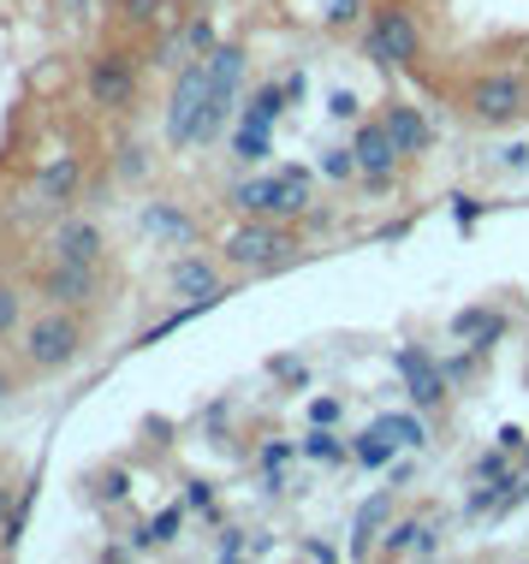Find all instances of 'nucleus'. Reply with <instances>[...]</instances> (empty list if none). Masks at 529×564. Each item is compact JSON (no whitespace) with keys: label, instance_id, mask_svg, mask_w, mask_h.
Segmentation results:
<instances>
[{"label":"nucleus","instance_id":"9d476101","mask_svg":"<svg viewBox=\"0 0 529 564\" xmlns=\"http://www.w3.org/2000/svg\"><path fill=\"white\" fill-rule=\"evenodd\" d=\"M511 333V315L494 310V303H471V310L452 315V339H464L471 350H494Z\"/></svg>","mask_w":529,"mask_h":564},{"label":"nucleus","instance_id":"f3484780","mask_svg":"<svg viewBox=\"0 0 529 564\" xmlns=\"http://www.w3.org/2000/svg\"><path fill=\"white\" fill-rule=\"evenodd\" d=\"M369 429H381L399 452H422V446H429V422H422V410H381Z\"/></svg>","mask_w":529,"mask_h":564},{"label":"nucleus","instance_id":"c756f323","mask_svg":"<svg viewBox=\"0 0 529 564\" xmlns=\"http://www.w3.org/2000/svg\"><path fill=\"white\" fill-rule=\"evenodd\" d=\"M452 220H458V232H464V238L476 232V220H482V203H476L471 191H458V196H452Z\"/></svg>","mask_w":529,"mask_h":564},{"label":"nucleus","instance_id":"2f4dec72","mask_svg":"<svg viewBox=\"0 0 529 564\" xmlns=\"http://www.w3.org/2000/svg\"><path fill=\"white\" fill-rule=\"evenodd\" d=\"M292 457H298L292 440H268V446H262V469H268V476H280V469L292 464Z\"/></svg>","mask_w":529,"mask_h":564},{"label":"nucleus","instance_id":"4468645a","mask_svg":"<svg viewBox=\"0 0 529 564\" xmlns=\"http://www.w3.org/2000/svg\"><path fill=\"white\" fill-rule=\"evenodd\" d=\"M381 119H387L392 143H399L404 155H429V149H434V126H429V119H422V113L411 108V101H387Z\"/></svg>","mask_w":529,"mask_h":564},{"label":"nucleus","instance_id":"c85d7f7f","mask_svg":"<svg viewBox=\"0 0 529 564\" xmlns=\"http://www.w3.org/2000/svg\"><path fill=\"white\" fill-rule=\"evenodd\" d=\"M96 499H101V506L131 499V476H126V469H101V476H96Z\"/></svg>","mask_w":529,"mask_h":564},{"label":"nucleus","instance_id":"79ce46f5","mask_svg":"<svg viewBox=\"0 0 529 564\" xmlns=\"http://www.w3.org/2000/svg\"><path fill=\"white\" fill-rule=\"evenodd\" d=\"M298 553H304V558H315V564H334V558H339V546H327V541H304Z\"/></svg>","mask_w":529,"mask_h":564},{"label":"nucleus","instance_id":"5701e85b","mask_svg":"<svg viewBox=\"0 0 529 564\" xmlns=\"http://www.w3.org/2000/svg\"><path fill=\"white\" fill-rule=\"evenodd\" d=\"M352 457L363 469H392V457H399V446L381 434V429H363L357 440H352Z\"/></svg>","mask_w":529,"mask_h":564},{"label":"nucleus","instance_id":"4c0bfd02","mask_svg":"<svg viewBox=\"0 0 529 564\" xmlns=\"http://www.w3.org/2000/svg\"><path fill=\"white\" fill-rule=\"evenodd\" d=\"M185 506H191V511H203V517H215V494H208V481H191Z\"/></svg>","mask_w":529,"mask_h":564},{"label":"nucleus","instance_id":"dca6fc26","mask_svg":"<svg viewBox=\"0 0 529 564\" xmlns=\"http://www.w3.org/2000/svg\"><path fill=\"white\" fill-rule=\"evenodd\" d=\"M54 256H60V262H89V268H96L101 262V226L96 220H66L54 232Z\"/></svg>","mask_w":529,"mask_h":564},{"label":"nucleus","instance_id":"09e8293b","mask_svg":"<svg viewBox=\"0 0 529 564\" xmlns=\"http://www.w3.org/2000/svg\"><path fill=\"white\" fill-rule=\"evenodd\" d=\"M518 457H523V464H518V469H523V476H529V440H523V452H518Z\"/></svg>","mask_w":529,"mask_h":564},{"label":"nucleus","instance_id":"de8ad7c7","mask_svg":"<svg viewBox=\"0 0 529 564\" xmlns=\"http://www.w3.org/2000/svg\"><path fill=\"white\" fill-rule=\"evenodd\" d=\"M7 392H12V375H7V369H0V399H7Z\"/></svg>","mask_w":529,"mask_h":564},{"label":"nucleus","instance_id":"ea45409f","mask_svg":"<svg viewBox=\"0 0 529 564\" xmlns=\"http://www.w3.org/2000/svg\"><path fill=\"white\" fill-rule=\"evenodd\" d=\"M119 173H126V178H143V173H149L143 149H126V155H119Z\"/></svg>","mask_w":529,"mask_h":564},{"label":"nucleus","instance_id":"7ed1b4c3","mask_svg":"<svg viewBox=\"0 0 529 564\" xmlns=\"http://www.w3.org/2000/svg\"><path fill=\"white\" fill-rule=\"evenodd\" d=\"M392 369H399L404 380V399H411V410H422V416H441V410L452 404V375H446V362L441 357H429L422 345H399L392 350Z\"/></svg>","mask_w":529,"mask_h":564},{"label":"nucleus","instance_id":"9b49d317","mask_svg":"<svg viewBox=\"0 0 529 564\" xmlns=\"http://www.w3.org/2000/svg\"><path fill=\"white\" fill-rule=\"evenodd\" d=\"M441 553V529L422 523V517H399V523H387L381 535V558H434Z\"/></svg>","mask_w":529,"mask_h":564},{"label":"nucleus","instance_id":"473e14b6","mask_svg":"<svg viewBox=\"0 0 529 564\" xmlns=\"http://www.w3.org/2000/svg\"><path fill=\"white\" fill-rule=\"evenodd\" d=\"M339 416H345L339 399H310V422H315V429H339Z\"/></svg>","mask_w":529,"mask_h":564},{"label":"nucleus","instance_id":"a878e982","mask_svg":"<svg viewBox=\"0 0 529 564\" xmlns=\"http://www.w3.org/2000/svg\"><path fill=\"white\" fill-rule=\"evenodd\" d=\"M268 149H274V131H268V126H245V119H238V131H233V155H238V161H262Z\"/></svg>","mask_w":529,"mask_h":564},{"label":"nucleus","instance_id":"6e6552de","mask_svg":"<svg viewBox=\"0 0 529 564\" xmlns=\"http://www.w3.org/2000/svg\"><path fill=\"white\" fill-rule=\"evenodd\" d=\"M352 149H357V166H363V178H369L375 191H387V185H392V173H399V161H404V149L392 143L387 119H363V126H357V137H352Z\"/></svg>","mask_w":529,"mask_h":564},{"label":"nucleus","instance_id":"f704fd0d","mask_svg":"<svg viewBox=\"0 0 529 564\" xmlns=\"http://www.w3.org/2000/svg\"><path fill=\"white\" fill-rule=\"evenodd\" d=\"M268 375H274V380H292V387H304V362H298V357H274V362H268Z\"/></svg>","mask_w":529,"mask_h":564},{"label":"nucleus","instance_id":"0eeeda50","mask_svg":"<svg viewBox=\"0 0 529 564\" xmlns=\"http://www.w3.org/2000/svg\"><path fill=\"white\" fill-rule=\"evenodd\" d=\"M89 101L96 108H108V113H126L131 101H138V66H131V54H101L96 66H89Z\"/></svg>","mask_w":529,"mask_h":564},{"label":"nucleus","instance_id":"ddd939ff","mask_svg":"<svg viewBox=\"0 0 529 564\" xmlns=\"http://www.w3.org/2000/svg\"><path fill=\"white\" fill-rule=\"evenodd\" d=\"M387 523H392V494L381 487V494H369V499L357 506V517H352V546H345V553H352V558H369L375 541L387 535Z\"/></svg>","mask_w":529,"mask_h":564},{"label":"nucleus","instance_id":"c03bdc74","mask_svg":"<svg viewBox=\"0 0 529 564\" xmlns=\"http://www.w3.org/2000/svg\"><path fill=\"white\" fill-rule=\"evenodd\" d=\"M126 19L131 24H149V19H155V0H126Z\"/></svg>","mask_w":529,"mask_h":564},{"label":"nucleus","instance_id":"b1692460","mask_svg":"<svg viewBox=\"0 0 529 564\" xmlns=\"http://www.w3.org/2000/svg\"><path fill=\"white\" fill-rule=\"evenodd\" d=\"M298 452H304L310 464H345V457H352V446H345L334 429H315V422H310V434H304V446H298Z\"/></svg>","mask_w":529,"mask_h":564},{"label":"nucleus","instance_id":"2eb2a0df","mask_svg":"<svg viewBox=\"0 0 529 564\" xmlns=\"http://www.w3.org/2000/svg\"><path fill=\"white\" fill-rule=\"evenodd\" d=\"M168 280H173V292H179V297H215V303L226 297V285H220L215 262H203V256H179Z\"/></svg>","mask_w":529,"mask_h":564},{"label":"nucleus","instance_id":"49530a36","mask_svg":"<svg viewBox=\"0 0 529 564\" xmlns=\"http://www.w3.org/2000/svg\"><path fill=\"white\" fill-rule=\"evenodd\" d=\"M404 232H411V220H392V226H381V243H399Z\"/></svg>","mask_w":529,"mask_h":564},{"label":"nucleus","instance_id":"a19ab883","mask_svg":"<svg viewBox=\"0 0 529 564\" xmlns=\"http://www.w3.org/2000/svg\"><path fill=\"white\" fill-rule=\"evenodd\" d=\"M446 375H452V387H464L476 375V357H446Z\"/></svg>","mask_w":529,"mask_h":564},{"label":"nucleus","instance_id":"58836bf2","mask_svg":"<svg viewBox=\"0 0 529 564\" xmlns=\"http://www.w3.org/2000/svg\"><path fill=\"white\" fill-rule=\"evenodd\" d=\"M245 553H250V541L238 535V529H226V535H220V546H215V558H245Z\"/></svg>","mask_w":529,"mask_h":564},{"label":"nucleus","instance_id":"39448f33","mask_svg":"<svg viewBox=\"0 0 529 564\" xmlns=\"http://www.w3.org/2000/svg\"><path fill=\"white\" fill-rule=\"evenodd\" d=\"M215 96V78H208V59H191L173 84V101H168V143L191 149L196 143V126H203V108Z\"/></svg>","mask_w":529,"mask_h":564},{"label":"nucleus","instance_id":"f8f14e48","mask_svg":"<svg viewBox=\"0 0 529 564\" xmlns=\"http://www.w3.org/2000/svg\"><path fill=\"white\" fill-rule=\"evenodd\" d=\"M42 292H48L60 310H78V303L96 297V268H89V262H60V256H54V268H48V280H42Z\"/></svg>","mask_w":529,"mask_h":564},{"label":"nucleus","instance_id":"a18cd8bd","mask_svg":"<svg viewBox=\"0 0 529 564\" xmlns=\"http://www.w3.org/2000/svg\"><path fill=\"white\" fill-rule=\"evenodd\" d=\"M500 166H529V143H506L500 149Z\"/></svg>","mask_w":529,"mask_h":564},{"label":"nucleus","instance_id":"a211bd4d","mask_svg":"<svg viewBox=\"0 0 529 564\" xmlns=\"http://www.w3.org/2000/svg\"><path fill=\"white\" fill-rule=\"evenodd\" d=\"M274 185H280L274 220H298V215H310V166H280Z\"/></svg>","mask_w":529,"mask_h":564},{"label":"nucleus","instance_id":"72a5a7b5","mask_svg":"<svg viewBox=\"0 0 529 564\" xmlns=\"http://www.w3.org/2000/svg\"><path fill=\"white\" fill-rule=\"evenodd\" d=\"M327 113H334V119H357L363 101L352 96V89H327Z\"/></svg>","mask_w":529,"mask_h":564},{"label":"nucleus","instance_id":"e433bc0d","mask_svg":"<svg viewBox=\"0 0 529 564\" xmlns=\"http://www.w3.org/2000/svg\"><path fill=\"white\" fill-rule=\"evenodd\" d=\"M185 48H191V54H208V48H215V30H208L203 19H196V24L185 30Z\"/></svg>","mask_w":529,"mask_h":564},{"label":"nucleus","instance_id":"cd10ccee","mask_svg":"<svg viewBox=\"0 0 529 564\" xmlns=\"http://www.w3.org/2000/svg\"><path fill=\"white\" fill-rule=\"evenodd\" d=\"M506 469H511V452L494 440V452H482L476 464H471V481H494V476H506Z\"/></svg>","mask_w":529,"mask_h":564},{"label":"nucleus","instance_id":"37998d69","mask_svg":"<svg viewBox=\"0 0 529 564\" xmlns=\"http://www.w3.org/2000/svg\"><path fill=\"white\" fill-rule=\"evenodd\" d=\"M494 440H500V446H506L511 457H518V452H523V440H529V434L518 429V422H506V429H500V434H494Z\"/></svg>","mask_w":529,"mask_h":564},{"label":"nucleus","instance_id":"423d86ee","mask_svg":"<svg viewBox=\"0 0 529 564\" xmlns=\"http://www.w3.org/2000/svg\"><path fill=\"white\" fill-rule=\"evenodd\" d=\"M84 350V327L72 310H54V315H36L24 333V357L36 362V369H66L72 357Z\"/></svg>","mask_w":529,"mask_h":564},{"label":"nucleus","instance_id":"6ab92c4d","mask_svg":"<svg viewBox=\"0 0 529 564\" xmlns=\"http://www.w3.org/2000/svg\"><path fill=\"white\" fill-rule=\"evenodd\" d=\"M143 232H155V238H168V243H191L196 238V220L179 215V208H168V203H149L143 208Z\"/></svg>","mask_w":529,"mask_h":564},{"label":"nucleus","instance_id":"412c9836","mask_svg":"<svg viewBox=\"0 0 529 564\" xmlns=\"http://www.w3.org/2000/svg\"><path fill=\"white\" fill-rule=\"evenodd\" d=\"M208 78H215V89H233L238 96V78H245V48L238 42H220V48H208Z\"/></svg>","mask_w":529,"mask_h":564},{"label":"nucleus","instance_id":"c9c22d12","mask_svg":"<svg viewBox=\"0 0 529 564\" xmlns=\"http://www.w3.org/2000/svg\"><path fill=\"white\" fill-rule=\"evenodd\" d=\"M12 327H19V292L0 285V333H12Z\"/></svg>","mask_w":529,"mask_h":564},{"label":"nucleus","instance_id":"7c9ffc66","mask_svg":"<svg viewBox=\"0 0 529 564\" xmlns=\"http://www.w3.org/2000/svg\"><path fill=\"white\" fill-rule=\"evenodd\" d=\"M322 19H327V30H352V24L363 19V0H327Z\"/></svg>","mask_w":529,"mask_h":564},{"label":"nucleus","instance_id":"4be33fe9","mask_svg":"<svg viewBox=\"0 0 529 564\" xmlns=\"http://www.w3.org/2000/svg\"><path fill=\"white\" fill-rule=\"evenodd\" d=\"M285 101H292V96H285V84H262L245 101V113H238V119H245V126H268V131H274V119L285 113Z\"/></svg>","mask_w":529,"mask_h":564},{"label":"nucleus","instance_id":"bb28decb","mask_svg":"<svg viewBox=\"0 0 529 564\" xmlns=\"http://www.w3.org/2000/svg\"><path fill=\"white\" fill-rule=\"evenodd\" d=\"M357 149H322V178H334V185H345V178H357Z\"/></svg>","mask_w":529,"mask_h":564},{"label":"nucleus","instance_id":"f257e3e1","mask_svg":"<svg viewBox=\"0 0 529 564\" xmlns=\"http://www.w3.org/2000/svg\"><path fill=\"white\" fill-rule=\"evenodd\" d=\"M363 59H375V66H387V72H417V59H422V24H417V12L404 7V0H381V7L369 12V30H363Z\"/></svg>","mask_w":529,"mask_h":564},{"label":"nucleus","instance_id":"20e7f679","mask_svg":"<svg viewBox=\"0 0 529 564\" xmlns=\"http://www.w3.org/2000/svg\"><path fill=\"white\" fill-rule=\"evenodd\" d=\"M464 113L476 126H511V119L529 113V78H518V72H482L464 89Z\"/></svg>","mask_w":529,"mask_h":564},{"label":"nucleus","instance_id":"393cba45","mask_svg":"<svg viewBox=\"0 0 529 564\" xmlns=\"http://www.w3.org/2000/svg\"><path fill=\"white\" fill-rule=\"evenodd\" d=\"M72 185H78V161H72V155H60V161L48 166V173L36 178V196H42V203H66Z\"/></svg>","mask_w":529,"mask_h":564},{"label":"nucleus","instance_id":"aec40b11","mask_svg":"<svg viewBox=\"0 0 529 564\" xmlns=\"http://www.w3.org/2000/svg\"><path fill=\"white\" fill-rule=\"evenodd\" d=\"M274 203H280L274 173H268V178H245V185H233V208H245V215H268V220H274Z\"/></svg>","mask_w":529,"mask_h":564},{"label":"nucleus","instance_id":"1a4fd4ad","mask_svg":"<svg viewBox=\"0 0 529 564\" xmlns=\"http://www.w3.org/2000/svg\"><path fill=\"white\" fill-rule=\"evenodd\" d=\"M523 499H529V476L523 469H506V476H494V481H471L464 517H471V523H482V517H506V511H518Z\"/></svg>","mask_w":529,"mask_h":564},{"label":"nucleus","instance_id":"f03ea898","mask_svg":"<svg viewBox=\"0 0 529 564\" xmlns=\"http://www.w3.org/2000/svg\"><path fill=\"white\" fill-rule=\"evenodd\" d=\"M292 250H298V238L268 215H250L245 226L226 232V262L245 268V273H274V268L292 262Z\"/></svg>","mask_w":529,"mask_h":564}]
</instances>
